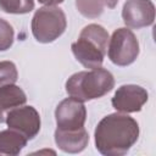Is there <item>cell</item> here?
Instances as JSON below:
<instances>
[{
  "mask_svg": "<svg viewBox=\"0 0 156 156\" xmlns=\"http://www.w3.org/2000/svg\"><path fill=\"white\" fill-rule=\"evenodd\" d=\"M5 116H6V115H5V111H4V110L0 107V123L5 121Z\"/></svg>",
  "mask_w": 156,
  "mask_h": 156,
  "instance_id": "17",
  "label": "cell"
},
{
  "mask_svg": "<svg viewBox=\"0 0 156 156\" xmlns=\"http://www.w3.org/2000/svg\"><path fill=\"white\" fill-rule=\"evenodd\" d=\"M106 54L112 63L128 66L133 63L139 55V41L130 29L118 28L108 39Z\"/></svg>",
  "mask_w": 156,
  "mask_h": 156,
  "instance_id": "5",
  "label": "cell"
},
{
  "mask_svg": "<svg viewBox=\"0 0 156 156\" xmlns=\"http://www.w3.org/2000/svg\"><path fill=\"white\" fill-rule=\"evenodd\" d=\"M26 101L27 96L20 87L15 84H6L0 87V107L4 111L22 106L26 104Z\"/></svg>",
  "mask_w": 156,
  "mask_h": 156,
  "instance_id": "12",
  "label": "cell"
},
{
  "mask_svg": "<svg viewBox=\"0 0 156 156\" xmlns=\"http://www.w3.org/2000/svg\"><path fill=\"white\" fill-rule=\"evenodd\" d=\"M147 99L149 94L143 87L135 84H124L116 90L111 102L118 112L132 113L139 112L146 104Z\"/></svg>",
  "mask_w": 156,
  "mask_h": 156,
  "instance_id": "9",
  "label": "cell"
},
{
  "mask_svg": "<svg viewBox=\"0 0 156 156\" xmlns=\"http://www.w3.org/2000/svg\"><path fill=\"white\" fill-rule=\"evenodd\" d=\"M95 146L105 156L126 155L139 138L138 122L123 113L105 116L95 128Z\"/></svg>",
  "mask_w": 156,
  "mask_h": 156,
  "instance_id": "1",
  "label": "cell"
},
{
  "mask_svg": "<svg viewBox=\"0 0 156 156\" xmlns=\"http://www.w3.org/2000/svg\"><path fill=\"white\" fill-rule=\"evenodd\" d=\"M34 9V0H0V10L6 13L23 15Z\"/></svg>",
  "mask_w": 156,
  "mask_h": 156,
  "instance_id": "14",
  "label": "cell"
},
{
  "mask_svg": "<svg viewBox=\"0 0 156 156\" xmlns=\"http://www.w3.org/2000/svg\"><path fill=\"white\" fill-rule=\"evenodd\" d=\"M28 139L11 128L0 132V155L16 156L27 145Z\"/></svg>",
  "mask_w": 156,
  "mask_h": 156,
  "instance_id": "11",
  "label": "cell"
},
{
  "mask_svg": "<svg viewBox=\"0 0 156 156\" xmlns=\"http://www.w3.org/2000/svg\"><path fill=\"white\" fill-rule=\"evenodd\" d=\"M67 27L65 12L56 6H43L32 18V33L39 43H52L63 34Z\"/></svg>",
  "mask_w": 156,
  "mask_h": 156,
  "instance_id": "4",
  "label": "cell"
},
{
  "mask_svg": "<svg viewBox=\"0 0 156 156\" xmlns=\"http://www.w3.org/2000/svg\"><path fill=\"white\" fill-rule=\"evenodd\" d=\"M113 87L115 78L112 73L102 67L77 72L66 82L67 94L83 102L106 95Z\"/></svg>",
  "mask_w": 156,
  "mask_h": 156,
  "instance_id": "2",
  "label": "cell"
},
{
  "mask_svg": "<svg viewBox=\"0 0 156 156\" xmlns=\"http://www.w3.org/2000/svg\"><path fill=\"white\" fill-rule=\"evenodd\" d=\"M55 143L65 152L78 154L82 152L89 143V134L84 127L78 129H56Z\"/></svg>",
  "mask_w": 156,
  "mask_h": 156,
  "instance_id": "10",
  "label": "cell"
},
{
  "mask_svg": "<svg viewBox=\"0 0 156 156\" xmlns=\"http://www.w3.org/2000/svg\"><path fill=\"white\" fill-rule=\"evenodd\" d=\"M122 18L128 28L149 27L155 21V5L151 0H127L122 9Z\"/></svg>",
  "mask_w": 156,
  "mask_h": 156,
  "instance_id": "8",
  "label": "cell"
},
{
  "mask_svg": "<svg viewBox=\"0 0 156 156\" xmlns=\"http://www.w3.org/2000/svg\"><path fill=\"white\" fill-rule=\"evenodd\" d=\"M107 30L96 23L85 26L77 41L72 43L71 49L77 58L85 68H99L102 66L108 45Z\"/></svg>",
  "mask_w": 156,
  "mask_h": 156,
  "instance_id": "3",
  "label": "cell"
},
{
  "mask_svg": "<svg viewBox=\"0 0 156 156\" xmlns=\"http://www.w3.org/2000/svg\"><path fill=\"white\" fill-rule=\"evenodd\" d=\"M0 51H1V50H0Z\"/></svg>",
  "mask_w": 156,
  "mask_h": 156,
  "instance_id": "18",
  "label": "cell"
},
{
  "mask_svg": "<svg viewBox=\"0 0 156 156\" xmlns=\"http://www.w3.org/2000/svg\"><path fill=\"white\" fill-rule=\"evenodd\" d=\"M55 118L58 129H78L84 127L87 108L83 101L69 96L57 105L55 110Z\"/></svg>",
  "mask_w": 156,
  "mask_h": 156,
  "instance_id": "7",
  "label": "cell"
},
{
  "mask_svg": "<svg viewBox=\"0 0 156 156\" xmlns=\"http://www.w3.org/2000/svg\"><path fill=\"white\" fill-rule=\"evenodd\" d=\"M40 4L45 5V6H55V5H58L61 2H63L65 0H38Z\"/></svg>",
  "mask_w": 156,
  "mask_h": 156,
  "instance_id": "16",
  "label": "cell"
},
{
  "mask_svg": "<svg viewBox=\"0 0 156 156\" xmlns=\"http://www.w3.org/2000/svg\"><path fill=\"white\" fill-rule=\"evenodd\" d=\"M9 128L17 130L28 140L33 139L40 130V116L33 106H18L9 110L5 116Z\"/></svg>",
  "mask_w": 156,
  "mask_h": 156,
  "instance_id": "6",
  "label": "cell"
},
{
  "mask_svg": "<svg viewBox=\"0 0 156 156\" xmlns=\"http://www.w3.org/2000/svg\"><path fill=\"white\" fill-rule=\"evenodd\" d=\"M118 0H76L78 11L89 18H95L100 16L104 11V7L113 9Z\"/></svg>",
  "mask_w": 156,
  "mask_h": 156,
  "instance_id": "13",
  "label": "cell"
},
{
  "mask_svg": "<svg viewBox=\"0 0 156 156\" xmlns=\"http://www.w3.org/2000/svg\"><path fill=\"white\" fill-rule=\"evenodd\" d=\"M18 79L16 65L11 61H0V87L15 84Z\"/></svg>",
  "mask_w": 156,
  "mask_h": 156,
  "instance_id": "15",
  "label": "cell"
}]
</instances>
